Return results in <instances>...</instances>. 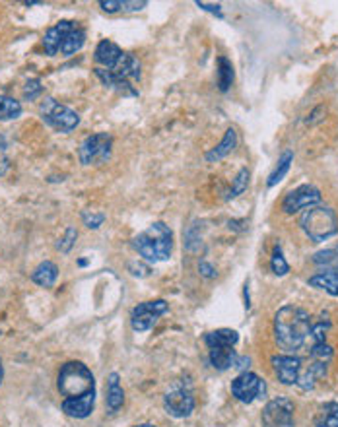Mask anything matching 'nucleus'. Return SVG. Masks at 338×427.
Returning <instances> with one entry per match:
<instances>
[{
  "mask_svg": "<svg viewBox=\"0 0 338 427\" xmlns=\"http://www.w3.org/2000/svg\"><path fill=\"white\" fill-rule=\"evenodd\" d=\"M311 315L297 305H284L274 315V340L280 350L299 352L311 338Z\"/></svg>",
  "mask_w": 338,
  "mask_h": 427,
  "instance_id": "obj_1",
  "label": "nucleus"
},
{
  "mask_svg": "<svg viewBox=\"0 0 338 427\" xmlns=\"http://www.w3.org/2000/svg\"><path fill=\"white\" fill-rule=\"evenodd\" d=\"M321 202V191L313 184H302L294 191L284 196L282 201V210L286 214H296V212H302V210L311 208V206H317Z\"/></svg>",
  "mask_w": 338,
  "mask_h": 427,
  "instance_id": "obj_11",
  "label": "nucleus"
},
{
  "mask_svg": "<svg viewBox=\"0 0 338 427\" xmlns=\"http://www.w3.org/2000/svg\"><path fill=\"white\" fill-rule=\"evenodd\" d=\"M236 146H237V130L234 126H229L228 130H226V135H224V138L220 140V144H218L216 148H212V150L206 154V161H210V163L220 161V159H224L228 154H231V151L236 150Z\"/></svg>",
  "mask_w": 338,
  "mask_h": 427,
  "instance_id": "obj_21",
  "label": "nucleus"
},
{
  "mask_svg": "<svg viewBox=\"0 0 338 427\" xmlns=\"http://www.w3.org/2000/svg\"><path fill=\"white\" fill-rule=\"evenodd\" d=\"M57 388L62 400H76L88 394H95L92 369L82 361H67L57 375Z\"/></svg>",
  "mask_w": 338,
  "mask_h": 427,
  "instance_id": "obj_3",
  "label": "nucleus"
},
{
  "mask_svg": "<svg viewBox=\"0 0 338 427\" xmlns=\"http://www.w3.org/2000/svg\"><path fill=\"white\" fill-rule=\"evenodd\" d=\"M198 272H201V276L208 278V280L216 278V269L212 266L208 260H201V262H198Z\"/></svg>",
  "mask_w": 338,
  "mask_h": 427,
  "instance_id": "obj_39",
  "label": "nucleus"
},
{
  "mask_svg": "<svg viewBox=\"0 0 338 427\" xmlns=\"http://www.w3.org/2000/svg\"><path fill=\"white\" fill-rule=\"evenodd\" d=\"M4 381V363H2V358H0V385Z\"/></svg>",
  "mask_w": 338,
  "mask_h": 427,
  "instance_id": "obj_41",
  "label": "nucleus"
},
{
  "mask_svg": "<svg viewBox=\"0 0 338 427\" xmlns=\"http://www.w3.org/2000/svg\"><path fill=\"white\" fill-rule=\"evenodd\" d=\"M204 342L208 348H216V346H231L234 348L239 342V334L231 328H218V330H212L204 336Z\"/></svg>",
  "mask_w": 338,
  "mask_h": 427,
  "instance_id": "obj_23",
  "label": "nucleus"
},
{
  "mask_svg": "<svg viewBox=\"0 0 338 427\" xmlns=\"http://www.w3.org/2000/svg\"><path fill=\"white\" fill-rule=\"evenodd\" d=\"M39 117L47 126L60 135H70L80 125V115L67 105H62L55 97H45L39 103Z\"/></svg>",
  "mask_w": 338,
  "mask_h": 427,
  "instance_id": "obj_5",
  "label": "nucleus"
},
{
  "mask_svg": "<svg viewBox=\"0 0 338 427\" xmlns=\"http://www.w3.org/2000/svg\"><path fill=\"white\" fill-rule=\"evenodd\" d=\"M203 222L201 219H195L191 226L185 229V247L189 252H195L201 249V245H203Z\"/></svg>",
  "mask_w": 338,
  "mask_h": 427,
  "instance_id": "obj_30",
  "label": "nucleus"
},
{
  "mask_svg": "<svg viewBox=\"0 0 338 427\" xmlns=\"http://www.w3.org/2000/svg\"><path fill=\"white\" fill-rule=\"evenodd\" d=\"M266 393V383L253 371H243L231 381V394L243 404H253Z\"/></svg>",
  "mask_w": 338,
  "mask_h": 427,
  "instance_id": "obj_10",
  "label": "nucleus"
},
{
  "mask_svg": "<svg viewBox=\"0 0 338 427\" xmlns=\"http://www.w3.org/2000/svg\"><path fill=\"white\" fill-rule=\"evenodd\" d=\"M74 27H76V24L70 22V20H60L59 24L49 27V29L45 32V35H43V49H45V53H47L49 57H55L57 53H60V45L65 41V37H67Z\"/></svg>",
  "mask_w": 338,
  "mask_h": 427,
  "instance_id": "obj_13",
  "label": "nucleus"
},
{
  "mask_svg": "<svg viewBox=\"0 0 338 427\" xmlns=\"http://www.w3.org/2000/svg\"><path fill=\"white\" fill-rule=\"evenodd\" d=\"M247 184H249V169L247 168H241L239 169V173L236 175V179H234V184H231V189H229L228 193H226V201H231V198H237L239 194H243L247 191Z\"/></svg>",
  "mask_w": 338,
  "mask_h": 427,
  "instance_id": "obj_32",
  "label": "nucleus"
},
{
  "mask_svg": "<svg viewBox=\"0 0 338 427\" xmlns=\"http://www.w3.org/2000/svg\"><path fill=\"white\" fill-rule=\"evenodd\" d=\"M105 404H107V412L109 414H117L123 404H125V391L121 386V377L119 373H109L107 377V398H105Z\"/></svg>",
  "mask_w": 338,
  "mask_h": 427,
  "instance_id": "obj_18",
  "label": "nucleus"
},
{
  "mask_svg": "<svg viewBox=\"0 0 338 427\" xmlns=\"http://www.w3.org/2000/svg\"><path fill=\"white\" fill-rule=\"evenodd\" d=\"M135 427H156L154 423H142V426H135Z\"/></svg>",
  "mask_w": 338,
  "mask_h": 427,
  "instance_id": "obj_43",
  "label": "nucleus"
},
{
  "mask_svg": "<svg viewBox=\"0 0 338 427\" xmlns=\"http://www.w3.org/2000/svg\"><path fill=\"white\" fill-rule=\"evenodd\" d=\"M78 266H82V269H84V266H88V260L80 259V260H78Z\"/></svg>",
  "mask_w": 338,
  "mask_h": 427,
  "instance_id": "obj_42",
  "label": "nucleus"
},
{
  "mask_svg": "<svg viewBox=\"0 0 338 427\" xmlns=\"http://www.w3.org/2000/svg\"><path fill=\"white\" fill-rule=\"evenodd\" d=\"M195 394L185 383L173 385L163 396V410L168 412L171 418H189L195 412Z\"/></svg>",
  "mask_w": 338,
  "mask_h": 427,
  "instance_id": "obj_7",
  "label": "nucleus"
},
{
  "mask_svg": "<svg viewBox=\"0 0 338 427\" xmlns=\"http://www.w3.org/2000/svg\"><path fill=\"white\" fill-rule=\"evenodd\" d=\"M59 278V266L53 260H43L32 272V282L39 287H53Z\"/></svg>",
  "mask_w": 338,
  "mask_h": 427,
  "instance_id": "obj_19",
  "label": "nucleus"
},
{
  "mask_svg": "<svg viewBox=\"0 0 338 427\" xmlns=\"http://www.w3.org/2000/svg\"><path fill=\"white\" fill-rule=\"evenodd\" d=\"M294 412L296 406L288 396H276L266 402L261 414L262 427H294Z\"/></svg>",
  "mask_w": 338,
  "mask_h": 427,
  "instance_id": "obj_8",
  "label": "nucleus"
},
{
  "mask_svg": "<svg viewBox=\"0 0 338 427\" xmlns=\"http://www.w3.org/2000/svg\"><path fill=\"white\" fill-rule=\"evenodd\" d=\"M234 78H236V72H234L231 60L228 57H218V88H220V92H228L234 84Z\"/></svg>",
  "mask_w": 338,
  "mask_h": 427,
  "instance_id": "obj_27",
  "label": "nucleus"
},
{
  "mask_svg": "<svg viewBox=\"0 0 338 427\" xmlns=\"http://www.w3.org/2000/svg\"><path fill=\"white\" fill-rule=\"evenodd\" d=\"M140 70H142L140 60L136 59L135 55L125 53L123 59L119 60L117 67L109 70V72H113V74L119 76V78H125V80H140V74H142Z\"/></svg>",
  "mask_w": 338,
  "mask_h": 427,
  "instance_id": "obj_20",
  "label": "nucleus"
},
{
  "mask_svg": "<svg viewBox=\"0 0 338 427\" xmlns=\"http://www.w3.org/2000/svg\"><path fill=\"white\" fill-rule=\"evenodd\" d=\"M22 103L10 95H0V121H14L22 115Z\"/></svg>",
  "mask_w": 338,
  "mask_h": 427,
  "instance_id": "obj_29",
  "label": "nucleus"
},
{
  "mask_svg": "<svg viewBox=\"0 0 338 427\" xmlns=\"http://www.w3.org/2000/svg\"><path fill=\"white\" fill-rule=\"evenodd\" d=\"M236 350L231 346H216V348H208V360L210 365L216 371H226V369L236 367L237 363Z\"/></svg>",
  "mask_w": 338,
  "mask_h": 427,
  "instance_id": "obj_16",
  "label": "nucleus"
},
{
  "mask_svg": "<svg viewBox=\"0 0 338 427\" xmlns=\"http://www.w3.org/2000/svg\"><path fill=\"white\" fill-rule=\"evenodd\" d=\"M93 406H95V394H88V396H82V398H76V400H62L60 410L70 418L86 419L88 416H92Z\"/></svg>",
  "mask_w": 338,
  "mask_h": 427,
  "instance_id": "obj_15",
  "label": "nucleus"
},
{
  "mask_svg": "<svg viewBox=\"0 0 338 427\" xmlns=\"http://www.w3.org/2000/svg\"><path fill=\"white\" fill-rule=\"evenodd\" d=\"M113 151V138L107 133H95L86 136L80 148H78V159L84 168L90 165H102L111 158Z\"/></svg>",
  "mask_w": 338,
  "mask_h": 427,
  "instance_id": "obj_6",
  "label": "nucleus"
},
{
  "mask_svg": "<svg viewBox=\"0 0 338 427\" xmlns=\"http://www.w3.org/2000/svg\"><path fill=\"white\" fill-rule=\"evenodd\" d=\"M24 100L26 101H34L37 100L39 95L43 93V86H41V80L39 78H32V80H27L26 84H24Z\"/></svg>",
  "mask_w": 338,
  "mask_h": 427,
  "instance_id": "obj_36",
  "label": "nucleus"
},
{
  "mask_svg": "<svg viewBox=\"0 0 338 427\" xmlns=\"http://www.w3.org/2000/svg\"><path fill=\"white\" fill-rule=\"evenodd\" d=\"M271 363L272 369H274V375L282 385H297L302 369H304V363L297 355H288V353L272 355Z\"/></svg>",
  "mask_w": 338,
  "mask_h": 427,
  "instance_id": "obj_12",
  "label": "nucleus"
},
{
  "mask_svg": "<svg viewBox=\"0 0 338 427\" xmlns=\"http://www.w3.org/2000/svg\"><path fill=\"white\" fill-rule=\"evenodd\" d=\"M10 169V158H8V144L4 140V136L0 135V177H4Z\"/></svg>",
  "mask_w": 338,
  "mask_h": 427,
  "instance_id": "obj_37",
  "label": "nucleus"
},
{
  "mask_svg": "<svg viewBox=\"0 0 338 427\" xmlns=\"http://www.w3.org/2000/svg\"><path fill=\"white\" fill-rule=\"evenodd\" d=\"M315 427H338V402L323 404L317 412Z\"/></svg>",
  "mask_w": 338,
  "mask_h": 427,
  "instance_id": "obj_26",
  "label": "nucleus"
},
{
  "mask_svg": "<svg viewBox=\"0 0 338 427\" xmlns=\"http://www.w3.org/2000/svg\"><path fill=\"white\" fill-rule=\"evenodd\" d=\"M128 272H130L133 276L146 278L150 276V266L144 264V262H130V264H128Z\"/></svg>",
  "mask_w": 338,
  "mask_h": 427,
  "instance_id": "obj_38",
  "label": "nucleus"
},
{
  "mask_svg": "<svg viewBox=\"0 0 338 427\" xmlns=\"http://www.w3.org/2000/svg\"><path fill=\"white\" fill-rule=\"evenodd\" d=\"M78 239V229L76 227L68 226L67 229H65V235L59 239V243H57V251L62 252V255H68V252L72 251V247H74V243H76Z\"/></svg>",
  "mask_w": 338,
  "mask_h": 427,
  "instance_id": "obj_33",
  "label": "nucleus"
},
{
  "mask_svg": "<svg viewBox=\"0 0 338 427\" xmlns=\"http://www.w3.org/2000/svg\"><path fill=\"white\" fill-rule=\"evenodd\" d=\"M299 227L313 243H323L338 233V216L330 206H311L304 210L299 218Z\"/></svg>",
  "mask_w": 338,
  "mask_h": 427,
  "instance_id": "obj_4",
  "label": "nucleus"
},
{
  "mask_svg": "<svg viewBox=\"0 0 338 427\" xmlns=\"http://www.w3.org/2000/svg\"><path fill=\"white\" fill-rule=\"evenodd\" d=\"M123 55H125V50L121 49L117 43L109 41V39H102L95 47L93 60L100 65V68L113 70L119 65V60L123 59Z\"/></svg>",
  "mask_w": 338,
  "mask_h": 427,
  "instance_id": "obj_14",
  "label": "nucleus"
},
{
  "mask_svg": "<svg viewBox=\"0 0 338 427\" xmlns=\"http://www.w3.org/2000/svg\"><path fill=\"white\" fill-rule=\"evenodd\" d=\"M168 303L163 299L138 303L135 309L130 311V327L135 332H148L158 323V318L168 313Z\"/></svg>",
  "mask_w": 338,
  "mask_h": 427,
  "instance_id": "obj_9",
  "label": "nucleus"
},
{
  "mask_svg": "<svg viewBox=\"0 0 338 427\" xmlns=\"http://www.w3.org/2000/svg\"><path fill=\"white\" fill-rule=\"evenodd\" d=\"M292 161H294V154H292V151H284V156L278 159V165L274 168V171H272L271 177H269V181H266V184H269L271 189L286 177V173L290 171V165H292Z\"/></svg>",
  "mask_w": 338,
  "mask_h": 427,
  "instance_id": "obj_31",
  "label": "nucleus"
},
{
  "mask_svg": "<svg viewBox=\"0 0 338 427\" xmlns=\"http://www.w3.org/2000/svg\"><path fill=\"white\" fill-rule=\"evenodd\" d=\"M307 284L327 292L329 295H338V272H317L311 278H307Z\"/></svg>",
  "mask_w": 338,
  "mask_h": 427,
  "instance_id": "obj_22",
  "label": "nucleus"
},
{
  "mask_svg": "<svg viewBox=\"0 0 338 427\" xmlns=\"http://www.w3.org/2000/svg\"><path fill=\"white\" fill-rule=\"evenodd\" d=\"M82 222H84V226L88 227V229H100V227L103 226V222H105V214L103 212H90V210H86V212H82Z\"/></svg>",
  "mask_w": 338,
  "mask_h": 427,
  "instance_id": "obj_35",
  "label": "nucleus"
},
{
  "mask_svg": "<svg viewBox=\"0 0 338 427\" xmlns=\"http://www.w3.org/2000/svg\"><path fill=\"white\" fill-rule=\"evenodd\" d=\"M135 251L148 262H165L173 251V231L163 222H154L133 239Z\"/></svg>",
  "mask_w": 338,
  "mask_h": 427,
  "instance_id": "obj_2",
  "label": "nucleus"
},
{
  "mask_svg": "<svg viewBox=\"0 0 338 427\" xmlns=\"http://www.w3.org/2000/svg\"><path fill=\"white\" fill-rule=\"evenodd\" d=\"M313 262L319 269V272H338V247L317 252L313 257Z\"/></svg>",
  "mask_w": 338,
  "mask_h": 427,
  "instance_id": "obj_25",
  "label": "nucleus"
},
{
  "mask_svg": "<svg viewBox=\"0 0 338 427\" xmlns=\"http://www.w3.org/2000/svg\"><path fill=\"white\" fill-rule=\"evenodd\" d=\"M271 270L276 274V276H286L288 272H290V264H288L286 259H284L280 245H276V247H274V252H272Z\"/></svg>",
  "mask_w": 338,
  "mask_h": 427,
  "instance_id": "obj_34",
  "label": "nucleus"
},
{
  "mask_svg": "<svg viewBox=\"0 0 338 427\" xmlns=\"http://www.w3.org/2000/svg\"><path fill=\"white\" fill-rule=\"evenodd\" d=\"M93 72H95V76L102 80V84L105 86V88L115 90V92L121 93V95H130V97H136V95H138V92H136L135 88L130 86V82L125 80V78H119V76H115L113 72H109V70H105V68H100V67L95 68Z\"/></svg>",
  "mask_w": 338,
  "mask_h": 427,
  "instance_id": "obj_17",
  "label": "nucleus"
},
{
  "mask_svg": "<svg viewBox=\"0 0 338 427\" xmlns=\"http://www.w3.org/2000/svg\"><path fill=\"white\" fill-rule=\"evenodd\" d=\"M84 43L86 32L82 27H78L76 25V27L65 37V41L60 45V55H62V57H72V55H76L78 50L84 47Z\"/></svg>",
  "mask_w": 338,
  "mask_h": 427,
  "instance_id": "obj_24",
  "label": "nucleus"
},
{
  "mask_svg": "<svg viewBox=\"0 0 338 427\" xmlns=\"http://www.w3.org/2000/svg\"><path fill=\"white\" fill-rule=\"evenodd\" d=\"M196 6H198V8H203V10H206V12H210V14H214V16H218L222 20V18H224V14H222V6L220 4H208V2H201V0H198V2H195Z\"/></svg>",
  "mask_w": 338,
  "mask_h": 427,
  "instance_id": "obj_40",
  "label": "nucleus"
},
{
  "mask_svg": "<svg viewBox=\"0 0 338 427\" xmlns=\"http://www.w3.org/2000/svg\"><path fill=\"white\" fill-rule=\"evenodd\" d=\"M332 358H334V350H332V346L329 342L311 344V350H309V361L311 363H319V365L330 367Z\"/></svg>",
  "mask_w": 338,
  "mask_h": 427,
  "instance_id": "obj_28",
  "label": "nucleus"
}]
</instances>
